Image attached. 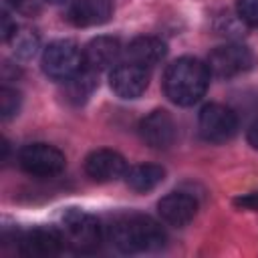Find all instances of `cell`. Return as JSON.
<instances>
[{
  "label": "cell",
  "instance_id": "52a82bcc",
  "mask_svg": "<svg viewBox=\"0 0 258 258\" xmlns=\"http://www.w3.org/2000/svg\"><path fill=\"white\" fill-rule=\"evenodd\" d=\"M238 129V117L230 107L210 103L200 111V133L204 139L222 143L234 137Z\"/></svg>",
  "mask_w": 258,
  "mask_h": 258
},
{
  "label": "cell",
  "instance_id": "4fadbf2b",
  "mask_svg": "<svg viewBox=\"0 0 258 258\" xmlns=\"http://www.w3.org/2000/svg\"><path fill=\"white\" fill-rule=\"evenodd\" d=\"M157 210H159V216L167 224L181 228L194 220V216L198 212V202L189 194L173 191V194H167L165 198L159 200Z\"/></svg>",
  "mask_w": 258,
  "mask_h": 258
},
{
  "label": "cell",
  "instance_id": "5bb4252c",
  "mask_svg": "<svg viewBox=\"0 0 258 258\" xmlns=\"http://www.w3.org/2000/svg\"><path fill=\"white\" fill-rule=\"evenodd\" d=\"M119 56H121V44L113 36H97L83 48L85 67H89L97 73L117 64Z\"/></svg>",
  "mask_w": 258,
  "mask_h": 258
},
{
  "label": "cell",
  "instance_id": "6da1fadb",
  "mask_svg": "<svg viewBox=\"0 0 258 258\" xmlns=\"http://www.w3.org/2000/svg\"><path fill=\"white\" fill-rule=\"evenodd\" d=\"M210 83L208 64L200 62L198 58L183 56L173 60L163 77V91L171 103L187 107L198 103Z\"/></svg>",
  "mask_w": 258,
  "mask_h": 258
},
{
  "label": "cell",
  "instance_id": "7402d4cb",
  "mask_svg": "<svg viewBox=\"0 0 258 258\" xmlns=\"http://www.w3.org/2000/svg\"><path fill=\"white\" fill-rule=\"evenodd\" d=\"M234 204L242 210H258V191H252V194H246V196H240L234 200Z\"/></svg>",
  "mask_w": 258,
  "mask_h": 258
},
{
  "label": "cell",
  "instance_id": "277c9868",
  "mask_svg": "<svg viewBox=\"0 0 258 258\" xmlns=\"http://www.w3.org/2000/svg\"><path fill=\"white\" fill-rule=\"evenodd\" d=\"M83 67H85L83 50L73 40L67 38L54 40L42 52V71L54 81H64Z\"/></svg>",
  "mask_w": 258,
  "mask_h": 258
},
{
  "label": "cell",
  "instance_id": "ffe728a7",
  "mask_svg": "<svg viewBox=\"0 0 258 258\" xmlns=\"http://www.w3.org/2000/svg\"><path fill=\"white\" fill-rule=\"evenodd\" d=\"M236 12L248 26H258V0H236Z\"/></svg>",
  "mask_w": 258,
  "mask_h": 258
},
{
  "label": "cell",
  "instance_id": "603a6c76",
  "mask_svg": "<svg viewBox=\"0 0 258 258\" xmlns=\"http://www.w3.org/2000/svg\"><path fill=\"white\" fill-rule=\"evenodd\" d=\"M248 141H250V145L254 147V149H258V119L250 125V129H248Z\"/></svg>",
  "mask_w": 258,
  "mask_h": 258
},
{
  "label": "cell",
  "instance_id": "9a60e30c",
  "mask_svg": "<svg viewBox=\"0 0 258 258\" xmlns=\"http://www.w3.org/2000/svg\"><path fill=\"white\" fill-rule=\"evenodd\" d=\"M127 58L129 62H135L139 67H153L159 60H163L167 46L163 40L155 38V36H137L129 42L127 46Z\"/></svg>",
  "mask_w": 258,
  "mask_h": 258
},
{
  "label": "cell",
  "instance_id": "3957f363",
  "mask_svg": "<svg viewBox=\"0 0 258 258\" xmlns=\"http://www.w3.org/2000/svg\"><path fill=\"white\" fill-rule=\"evenodd\" d=\"M62 238L77 254H93L101 246V226L97 218L81 210H69L62 216Z\"/></svg>",
  "mask_w": 258,
  "mask_h": 258
},
{
  "label": "cell",
  "instance_id": "9c48e42d",
  "mask_svg": "<svg viewBox=\"0 0 258 258\" xmlns=\"http://www.w3.org/2000/svg\"><path fill=\"white\" fill-rule=\"evenodd\" d=\"M111 89L121 99H137L149 85V73L135 62H123L111 71Z\"/></svg>",
  "mask_w": 258,
  "mask_h": 258
},
{
  "label": "cell",
  "instance_id": "7a4b0ae2",
  "mask_svg": "<svg viewBox=\"0 0 258 258\" xmlns=\"http://www.w3.org/2000/svg\"><path fill=\"white\" fill-rule=\"evenodd\" d=\"M111 242L127 254L151 252L165 244L163 228L149 216H123L111 226Z\"/></svg>",
  "mask_w": 258,
  "mask_h": 258
},
{
  "label": "cell",
  "instance_id": "2e32d148",
  "mask_svg": "<svg viewBox=\"0 0 258 258\" xmlns=\"http://www.w3.org/2000/svg\"><path fill=\"white\" fill-rule=\"evenodd\" d=\"M97 87V71L83 67L73 77L62 81V97L71 105H83Z\"/></svg>",
  "mask_w": 258,
  "mask_h": 258
},
{
  "label": "cell",
  "instance_id": "7c38bea8",
  "mask_svg": "<svg viewBox=\"0 0 258 258\" xmlns=\"http://www.w3.org/2000/svg\"><path fill=\"white\" fill-rule=\"evenodd\" d=\"M113 14V6L109 0H73L67 18L71 24L87 28V26H99L107 22Z\"/></svg>",
  "mask_w": 258,
  "mask_h": 258
},
{
  "label": "cell",
  "instance_id": "8992f818",
  "mask_svg": "<svg viewBox=\"0 0 258 258\" xmlns=\"http://www.w3.org/2000/svg\"><path fill=\"white\" fill-rule=\"evenodd\" d=\"M254 64V54L248 46L242 44H224L210 52L208 71L216 77L228 79L248 71Z\"/></svg>",
  "mask_w": 258,
  "mask_h": 258
},
{
  "label": "cell",
  "instance_id": "ac0fdd59",
  "mask_svg": "<svg viewBox=\"0 0 258 258\" xmlns=\"http://www.w3.org/2000/svg\"><path fill=\"white\" fill-rule=\"evenodd\" d=\"M10 42L14 46V52L22 58L34 56V52L38 48V36L32 30H16V34L12 36Z\"/></svg>",
  "mask_w": 258,
  "mask_h": 258
},
{
  "label": "cell",
  "instance_id": "ba28073f",
  "mask_svg": "<svg viewBox=\"0 0 258 258\" xmlns=\"http://www.w3.org/2000/svg\"><path fill=\"white\" fill-rule=\"evenodd\" d=\"M139 135H141V139L149 147H153V149H167L175 141L177 127H175L173 117L167 111L157 109V111H153V113H149L147 117L141 119Z\"/></svg>",
  "mask_w": 258,
  "mask_h": 258
},
{
  "label": "cell",
  "instance_id": "cb8c5ba5",
  "mask_svg": "<svg viewBox=\"0 0 258 258\" xmlns=\"http://www.w3.org/2000/svg\"><path fill=\"white\" fill-rule=\"evenodd\" d=\"M48 2H52V4H58V2H64V0H48Z\"/></svg>",
  "mask_w": 258,
  "mask_h": 258
},
{
  "label": "cell",
  "instance_id": "5b68a950",
  "mask_svg": "<svg viewBox=\"0 0 258 258\" xmlns=\"http://www.w3.org/2000/svg\"><path fill=\"white\" fill-rule=\"evenodd\" d=\"M20 167L36 177H50L64 169V155L60 149L48 145V143H30L20 149L18 153Z\"/></svg>",
  "mask_w": 258,
  "mask_h": 258
},
{
  "label": "cell",
  "instance_id": "30bf717a",
  "mask_svg": "<svg viewBox=\"0 0 258 258\" xmlns=\"http://www.w3.org/2000/svg\"><path fill=\"white\" fill-rule=\"evenodd\" d=\"M20 252L24 256L30 258H46V256H54L62 250L64 246V238L62 232L50 226H40V228H32L28 230L22 238H20Z\"/></svg>",
  "mask_w": 258,
  "mask_h": 258
},
{
  "label": "cell",
  "instance_id": "e0dca14e",
  "mask_svg": "<svg viewBox=\"0 0 258 258\" xmlns=\"http://www.w3.org/2000/svg\"><path fill=\"white\" fill-rule=\"evenodd\" d=\"M163 177H165V169L161 165H153V163H139L125 171L127 185L141 194L157 187L163 181Z\"/></svg>",
  "mask_w": 258,
  "mask_h": 258
},
{
  "label": "cell",
  "instance_id": "8fae6325",
  "mask_svg": "<svg viewBox=\"0 0 258 258\" xmlns=\"http://www.w3.org/2000/svg\"><path fill=\"white\" fill-rule=\"evenodd\" d=\"M85 171L97 181H111L127 171V161L113 149H97L85 159Z\"/></svg>",
  "mask_w": 258,
  "mask_h": 258
},
{
  "label": "cell",
  "instance_id": "44dd1931",
  "mask_svg": "<svg viewBox=\"0 0 258 258\" xmlns=\"http://www.w3.org/2000/svg\"><path fill=\"white\" fill-rule=\"evenodd\" d=\"M16 22L6 14V12H2V20H0V34H2V40L4 42H10L12 40V36L16 34Z\"/></svg>",
  "mask_w": 258,
  "mask_h": 258
},
{
  "label": "cell",
  "instance_id": "d6986e66",
  "mask_svg": "<svg viewBox=\"0 0 258 258\" xmlns=\"http://www.w3.org/2000/svg\"><path fill=\"white\" fill-rule=\"evenodd\" d=\"M20 109V93L10 87L0 89V115L2 119H10Z\"/></svg>",
  "mask_w": 258,
  "mask_h": 258
}]
</instances>
